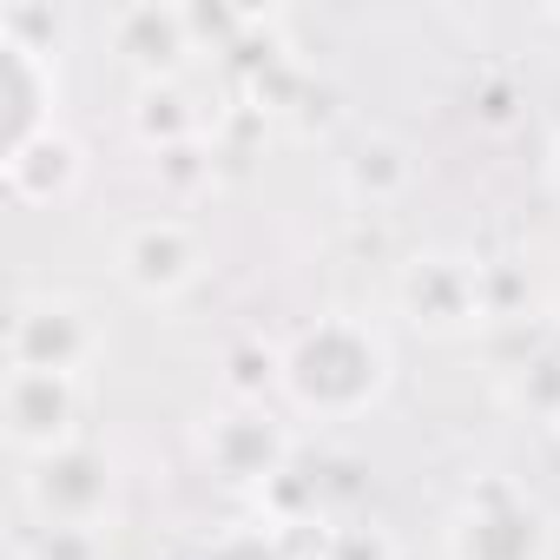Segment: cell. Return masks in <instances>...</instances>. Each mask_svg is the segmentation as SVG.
I'll list each match as a JSON object with an SVG mask.
<instances>
[{
	"label": "cell",
	"mask_w": 560,
	"mask_h": 560,
	"mask_svg": "<svg viewBox=\"0 0 560 560\" xmlns=\"http://www.w3.org/2000/svg\"><path fill=\"white\" fill-rule=\"evenodd\" d=\"M119 54H132L139 67H172L185 54V14H159V8H126L113 21Z\"/></svg>",
	"instance_id": "1"
},
{
	"label": "cell",
	"mask_w": 560,
	"mask_h": 560,
	"mask_svg": "<svg viewBox=\"0 0 560 560\" xmlns=\"http://www.w3.org/2000/svg\"><path fill=\"white\" fill-rule=\"evenodd\" d=\"M553 165H560V159H553Z\"/></svg>",
	"instance_id": "2"
}]
</instances>
